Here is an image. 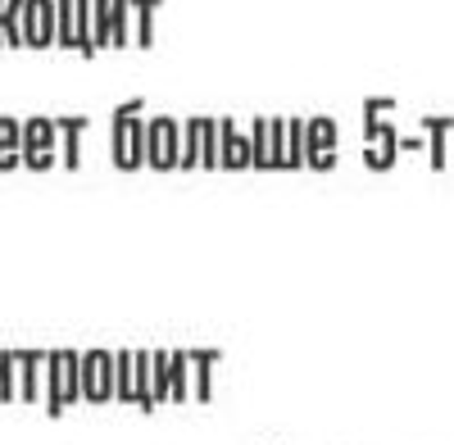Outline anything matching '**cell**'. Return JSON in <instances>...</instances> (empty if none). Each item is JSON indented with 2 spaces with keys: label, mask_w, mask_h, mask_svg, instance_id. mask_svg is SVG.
<instances>
[{
  "label": "cell",
  "mask_w": 454,
  "mask_h": 445,
  "mask_svg": "<svg viewBox=\"0 0 454 445\" xmlns=\"http://www.w3.org/2000/svg\"><path fill=\"white\" fill-rule=\"evenodd\" d=\"M177 151H182V119L150 114L145 119V164L168 173V168H177Z\"/></svg>",
  "instance_id": "6da1fadb"
},
{
  "label": "cell",
  "mask_w": 454,
  "mask_h": 445,
  "mask_svg": "<svg viewBox=\"0 0 454 445\" xmlns=\"http://www.w3.org/2000/svg\"><path fill=\"white\" fill-rule=\"evenodd\" d=\"M78 386H82V400L91 404L114 400V350H87L78 359Z\"/></svg>",
  "instance_id": "7a4b0ae2"
},
{
  "label": "cell",
  "mask_w": 454,
  "mask_h": 445,
  "mask_svg": "<svg viewBox=\"0 0 454 445\" xmlns=\"http://www.w3.org/2000/svg\"><path fill=\"white\" fill-rule=\"evenodd\" d=\"M19 32H23L27 46H46L55 36V0H23Z\"/></svg>",
  "instance_id": "3957f363"
},
{
  "label": "cell",
  "mask_w": 454,
  "mask_h": 445,
  "mask_svg": "<svg viewBox=\"0 0 454 445\" xmlns=\"http://www.w3.org/2000/svg\"><path fill=\"white\" fill-rule=\"evenodd\" d=\"M218 168H250V137L237 132V119H218Z\"/></svg>",
  "instance_id": "277c9868"
},
{
  "label": "cell",
  "mask_w": 454,
  "mask_h": 445,
  "mask_svg": "<svg viewBox=\"0 0 454 445\" xmlns=\"http://www.w3.org/2000/svg\"><path fill=\"white\" fill-rule=\"evenodd\" d=\"M192 359V400L209 404L214 395V363H218V350H186Z\"/></svg>",
  "instance_id": "5b68a950"
},
{
  "label": "cell",
  "mask_w": 454,
  "mask_h": 445,
  "mask_svg": "<svg viewBox=\"0 0 454 445\" xmlns=\"http://www.w3.org/2000/svg\"><path fill=\"white\" fill-rule=\"evenodd\" d=\"M55 141H59L55 119H27L23 132H19V151L23 155H36V151H51L55 155Z\"/></svg>",
  "instance_id": "8992f818"
},
{
  "label": "cell",
  "mask_w": 454,
  "mask_h": 445,
  "mask_svg": "<svg viewBox=\"0 0 454 445\" xmlns=\"http://www.w3.org/2000/svg\"><path fill=\"white\" fill-rule=\"evenodd\" d=\"M419 128L427 132L432 168H450V128H454V119H419Z\"/></svg>",
  "instance_id": "52a82bcc"
},
{
  "label": "cell",
  "mask_w": 454,
  "mask_h": 445,
  "mask_svg": "<svg viewBox=\"0 0 454 445\" xmlns=\"http://www.w3.org/2000/svg\"><path fill=\"white\" fill-rule=\"evenodd\" d=\"M168 400L173 404L192 400V359H186V350H168Z\"/></svg>",
  "instance_id": "ba28073f"
},
{
  "label": "cell",
  "mask_w": 454,
  "mask_h": 445,
  "mask_svg": "<svg viewBox=\"0 0 454 445\" xmlns=\"http://www.w3.org/2000/svg\"><path fill=\"white\" fill-rule=\"evenodd\" d=\"M336 137H340L336 119H327V114L305 119V160H309L314 151H336Z\"/></svg>",
  "instance_id": "9c48e42d"
},
{
  "label": "cell",
  "mask_w": 454,
  "mask_h": 445,
  "mask_svg": "<svg viewBox=\"0 0 454 445\" xmlns=\"http://www.w3.org/2000/svg\"><path fill=\"white\" fill-rule=\"evenodd\" d=\"M14 363L23 368V386H19V395H23V400H42V386H46V355L27 350V355H19Z\"/></svg>",
  "instance_id": "30bf717a"
},
{
  "label": "cell",
  "mask_w": 454,
  "mask_h": 445,
  "mask_svg": "<svg viewBox=\"0 0 454 445\" xmlns=\"http://www.w3.org/2000/svg\"><path fill=\"white\" fill-rule=\"evenodd\" d=\"M164 10V0H132V14H137V32H132V46L150 51L155 46V14Z\"/></svg>",
  "instance_id": "8fae6325"
},
{
  "label": "cell",
  "mask_w": 454,
  "mask_h": 445,
  "mask_svg": "<svg viewBox=\"0 0 454 445\" xmlns=\"http://www.w3.org/2000/svg\"><path fill=\"white\" fill-rule=\"evenodd\" d=\"M250 168H263V173H273V141H269V119H254L250 123Z\"/></svg>",
  "instance_id": "7c38bea8"
},
{
  "label": "cell",
  "mask_w": 454,
  "mask_h": 445,
  "mask_svg": "<svg viewBox=\"0 0 454 445\" xmlns=\"http://www.w3.org/2000/svg\"><path fill=\"white\" fill-rule=\"evenodd\" d=\"M78 350H55V373H59V391H64V404L82 400V386H78Z\"/></svg>",
  "instance_id": "4fadbf2b"
},
{
  "label": "cell",
  "mask_w": 454,
  "mask_h": 445,
  "mask_svg": "<svg viewBox=\"0 0 454 445\" xmlns=\"http://www.w3.org/2000/svg\"><path fill=\"white\" fill-rule=\"evenodd\" d=\"M109 46H132V0H109Z\"/></svg>",
  "instance_id": "5bb4252c"
},
{
  "label": "cell",
  "mask_w": 454,
  "mask_h": 445,
  "mask_svg": "<svg viewBox=\"0 0 454 445\" xmlns=\"http://www.w3.org/2000/svg\"><path fill=\"white\" fill-rule=\"evenodd\" d=\"M132 404L137 410H155V400H150V350H132Z\"/></svg>",
  "instance_id": "9a60e30c"
},
{
  "label": "cell",
  "mask_w": 454,
  "mask_h": 445,
  "mask_svg": "<svg viewBox=\"0 0 454 445\" xmlns=\"http://www.w3.org/2000/svg\"><path fill=\"white\" fill-rule=\"evenodd\" d=\"M282 168H305V119H286V141H282Z\"/></svg>",
  "instance_id": "2e32d148"
},
{
  "label": "cell",
  "mask_w": 454,
  "mask_h": 445,
  "mask_svg": "<svg viewBox=\"0 0 454 445\" xmlns=\"http://www.w3.org/2000/svg\"><path fill=\"white\" fill-rule=\"evenodd\" d=\"M150 400L168 404V350H150Z\"/></svg>",
  "instance_id": "e0dca14e"
},
{
  "label": "cell",
  "mask_w": 454,
  "mask_h": 445,
  "mask_svg": "<svg viewBox=\"0 0 454 445\" xmlns=\"http://www.w3.org/2000/svg\"><path fill=\"white\" fill-rule=\"evenodd\" d=\"M73 46H78L87 59L96 55V46H91V0H78V5H73Z\"/></svg>",
  "instance_id": "ac0fdd59"
},
{
  "label": "cell",
  "mask_w": 454,
  "mask_h": 445,
  "mask_svg": "<svg viewBox=\"0 0 454 445\" xmlns=\"http://www.w3.org/2000/svg\"><path fill=\"white\" fill-rule=\"evenodd\" d=\"M114 400L132 404V350H114Z\"/></svg>",
  "instance_id": "d6986e66"
},
{
  "label": "cell",
  "mask_w": 454,
  "mask_h": 445,
  "mask_svg": "<svg viewBox=\"0 0 454 445\" xmlns=\"http://www.w3.org/2000/svg\"><path fill=\"white\" fill-rule=\"evenodd\" d=\"M200 164V123L182 119V151H177V168H196Z\"/></svg>",
  "instance_id": "ffe728a7"
},
{
  "label": "cell",
  "mask_w": 454,
  "mask_h": 445,
  "mask_svg": "<svg viewBox=\"0 0 454 445\" xmlns=\"http://www.w3.org/2000/svg\"><path fill=\"white\" fill-rule=\"evenodd\" d=\"M145 164V119L128 114V173Z\"/></svg>",
  "instance_id": "44dd1931"
},
{
  "label": "cell",
  "mask_w": 454,
  "mask_h": 445,
  "mask_svg": "<svg viewBox=\"0 0 454 445\" xmlns=\"http://www.w3.org/2000/svg\"><path fill=\"white\" fill-rule=\"evenodd\" d=\"M200 123V168H218V119H196Z\"/></svg>",
  "instance_id": "7402d4cb"
},
{
  "label": "cell",
  "mask_w": 454,
  "mask_h": 445,
  "mask_svg": "<svg viewBox=\"0 0 454 445\" xmlns=\"http://www.w3.org/2000/svg\"><path fill=\"white\" fill-rule=\"evenodd\" d=\"M91 46H109V0H91Z\"/></svg>",
  "instance_id": "603a6c76"
},
{
  "label": "cell",
  "mask_w": 454,
  "mask_h": 445,
  "mask_svg": "<svg viewBox=\"0 0 454 445\" xmlns=\"http://www.w3.org/2000/svg\"><path fill=\"white\" fill-rule=\"evenodd\" d=\"M73 5H78V0H55V36H59V46H73Z\"/></svg>",
  "instance_id": "cb8c5ba5"
},
{
  "label": "cell",
  "mask_w": 454,
  "mask_h": 445,
  "mask_svg": "<svg viewBox=\"0 0 454 445\" xmlns=\"http://www.w3.org/2000/svg\"><path fill=\"white\" fill-rule=\"evenodd\" d=\"M305 168H318V173H327V168H336V151H314V155L305 160Z\"/></svg>",
  "instance_id": "d4e9b609"
},
{
  "label": "cell",
  "mask_w": 454,
  "mask_h": 445,
  "mask_svg": "<svg viewBox=\"0 0 454 445\" xmlns=\"http://www.w3.org/2000/svg\"><path fill=\"white\" fill-rule=\"evenodd\" d=\"M450 137H454V128H450Z\"/></svg>",
  "instance_id": "484cf974"
}]
</instances>
